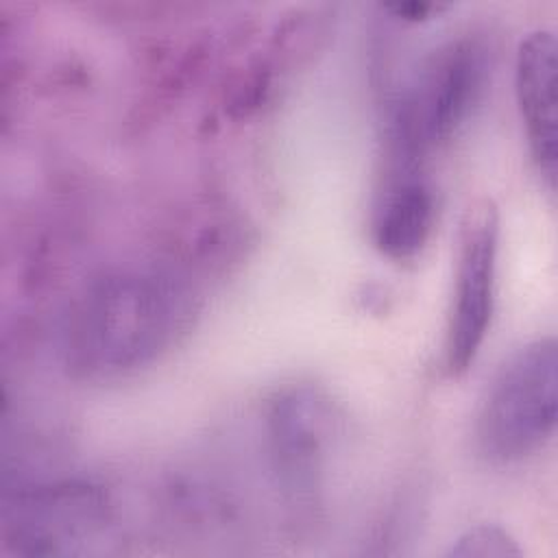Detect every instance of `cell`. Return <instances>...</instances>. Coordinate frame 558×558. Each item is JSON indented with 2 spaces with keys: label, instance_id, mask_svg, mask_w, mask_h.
Listing matches in <instances>:
<instances>
[{
  "label": "cell",
  "instance_id": "cell-6",
  "mask_svg": "<svg viewBox=\"0 0 558 558\" xmlns=\"http://www.w3.org/2000/svg\"><path fill=\"white\" fill-rule=\"evenodd\" d=\"M499 214L490 201L473 203L460 225L456 283L445 336V368L458 377L475 362L495 310Z\"/></svg>",
  "mask_w": 558,
  "mask_h": 558
},
{
  "label": "cell",
  "instance_id": "cell-8",
  "mask_svg": "<svg viewBox=\"0 0 558 558\" xmlns=\"http://www.w3.org/2000/svg\"><path fill=\"white\" fill-rule=\"evenodd\" d=\"M436 220V192L423 172H392L373 211V242L390 259H410Z\"/></svg>",
  "mask_w": 558,
  "mask_h": 558
},
{
  "label": "cell",
  "instance_id": "cell-10",
  "mask_svg": "<svg viewBox=\"0 0 558 558\" xmlns=\"http://www.w3.org/2000/svg\"><path fill=\"white\" fill-rule=\"evenodd\" d=\"M445 4H436V2H397V4H388L386 11L395 13L397 17H403V20H427L429 15L442 11Z\"/></svg>",
  "mask_w": 558,
  "mask_h": 558
},
{
  "label": "cell",
  "instance_id": "cell-9",
  "mask_svg": "<svg viewBox=\"0 0 558 558\" xmlns=\"http://www.w3.org/2000/svg\"><path fill=\"white\" fill-rule=\"evenodd\" d=\"M521 554L523 551L517 541L504 527L493 523H477L464 530L445 551V556L456 558H508Z\"/></svg>",
  "mask_w": 558,
  "mask_h": 558
},
{
  "label": "cell",
  "instance_id": "cell-3",
  "mask_svg": "<svg viewBox=\"0 0 558 558\" xmlns=\"http://www.w3.org/2000/svg\"><path fill=\"white\" fill-rule=\"evenodd\" d=\"M558 351L551 336L521 347L495 375L475 421V447L490 464L538 451L556 429Z\"/></svg>",
  "mask_w": 558,
  "mask_h": 558
},
{
  "label": "cell",
  "instance_id": "cell-4",
  "mask_svg": "<svg viewBox=\"0 0 558 558\" xmlns=\"http://www.w3.org/2000/svg\"><path fill=\"white\" fill-rule=\"evenodd\" d=\"M109 525L107 497L85 482L24 488L4 504V547L22 556L87 554Z\"/></svg>",
  "mask_w": 558,
  "mask_h": 558
},
{
  "label": "cell",
  "instance_id": "cell-1",
  "mask_svg": "<svg viewBox=\"0 0 558 558\" xmlns=\"http://www.w3.org/2000/svg\"><path fill=\"white\" fill-rule=\"evenodd\" d=\"M192 296L172 275L126 268L85 288L63 329V360L83 379H116L153 364L187 329Z\"/></svg>",
  "mask_w": 558,
  "mask_h": 558
},
{
  "label": "cell",
  "instance_id": "cell-5",
  "mask_svg": "<svg viewBox=\"0 0 558 558\" xmlns=\"http://www.w3.org/2000/svg\"><path fill=\"white\" fill-rule=\"evenodd\" d=\"M272 469L283 497L299 514L318 508L325 469L338 436V414L312 386H290L270 399L266 414Z\"/></svg>",
  "mask_w": 558,
  "mask_h": 558
},
{
  "label": "cell",
  "instance_id": "cell-7",
  "mask_svg": "<svg viewBox=\"0 0 558 558\" xmlns=\"http://www.w3.org/2000/svg\"><path fill=\"white\" fill-rule=\"evenodd\" d=\"M556 37L538 28L527 33L514 59V94L525 126L532 159L554 190L558 159V113H556Z\"/></svg>",
  "mask_w": 558,
  "mask_h": 558
},
{
  "label": "cell",
  "instance_id": "cell-2",
  "mask_svg": "<svg viewBox=\"0 0 558 558\" xmlns=\"http://www.w3.org/2000/svg\"><path fill=\"white\" fill-rule=\"evenodd\" d=\"M490 46L482 35H458L438 46L399 92L388 120L392 172H423L473 116L490 76Z\"/></svg>",
  "mask_w": 558,
  "mask_h": 558
}]
</instances>
